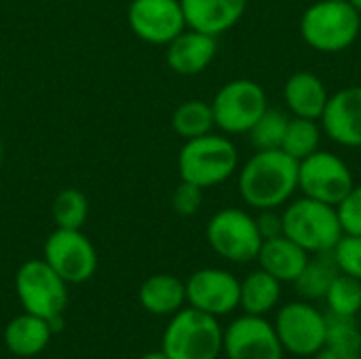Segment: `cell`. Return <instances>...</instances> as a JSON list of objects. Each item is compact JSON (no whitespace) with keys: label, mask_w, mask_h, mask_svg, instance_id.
Returning a JSON list of instances; mask_svg holds the SVG:
<instances>
[{"label":"cell","mask_w":361,"mask_h":359,"mask_svg":"<svg viewBox=\"0 0 361 359\" xmlns=\"http://www.w3.org/2000/svg\"><path fill=\"white\" fill-rule=\"evenodd\" d=\"M237 190L252 209H279L298 190V161L281 148L256 150L239 165Z\"/></svg>","instance_id":"6da1fadb"},{"label":"cell","mask_w":361,"mask_h":359,"mask_svg":"<svg viewBox=\"0 0 361 359\" xmlns=\"http://www.w3.org/2000/svg\"><path fill=\"white\" fill-rule=\"evenodd\" d=\"M239 171V150L224 133H207L186 140L178 152L180 180L199 188H214L228 182Z\"/></svg>","instance_id":"7a4b0ae2"},{"label":"cell","mask_w":361,"mask_h":359,"mask_svg":"<svg viewBox=\"0 0 361 359\" xmlns=\"http://www.w3.org/2000/svg\"><path fill=\"white\" fill-rule=\"evenodd\" d=\"M361 34V13L349 0H317L300 17L302 40L319 53H341Z\"/></svg>","instance_id":"3957f363"},{"label":"cell","mask_w":361,"mask_h":359,"mask_svg":"<svg viewBox=\"0 0 361 359\" xmlns=\"http://www.w3.org/2000/svg\"><path fill=\"white\" fill-rule=\"evenodd\" d=\"M281 222L283 235L311 256L332 252L338 239L345 235L336 207L305 195L283 205Z\"/></svg>","instance_id":"277c9868"},{"label":"cell","mask_w":361,"mask_h":359,"mask_svg":"<svg viewBox=\"0 0 361 359\" xmlns=\"http://www.w3.org/2000/svg\"><path fill=\"white\" fill-rule=\"evenodd\" d=\"M224 330L218 317L195 307L180 309L165 328L161 351L169 359H218Z\"/></svg>","instance_id":"5b68a950"},{"label":"cell","mask_w":361,"mask_h":359,"mask_svg":"<svg viewBox=\"0 0 361 359\" xmlns=\"http://www.w3.org/2000/svg\"><path fill=\"white\" fill-rule=\"evenodd\" d=\"M205 237L220 258L235 264L256 260L264 241L256 226V218L241 207L218 209L205 226Z\"/></svg>","instance_id":"8992f818"},{"label":"cell","mask_w":361,"mask_h":359,"mask_svg":"<svg viewBox=\"0 0 361 359\" xmlns=\"http://www.w3.org/2000/svg\"><path fill=\"white\" fill-rule=\"evenodd\" d=\"M269 97L260 83L252 78H235L218 89L212 99L216 127L224 135H245L267 112Z\"/></svg>","instance_id":"52a82bcc"},{"label":"cell","mask_w":361,"mask_h":359,"mask_svg":"<svg viewBox=\"0 0 361 359\" xmlns=\"http://www.w3.org/2000/svg\"><path fill=\"white\" fill-rule=\"evenodd\" d=\"M15 292L25 313L47 322L59 320L68 307V284L44 262L27 260L15 275Z\"/></svg>","instance_id":"ba28073f"},{"label":"cell","mask_w":361,"mask_h":359,"mask_svg":"<svg viewBox=\"0 0 361 359\" xmlns=\"http://www.w3.org/2000/svg\"><path fill=\"white\" fill-rule=\"evenodd\" d=\"M275 332L286 353L313 358L326 347V313L311 300L286 303L275 315Z\"/></svg>","instance_id":"9c48e42d"},{"label":"cell","mask_w":361,"mask_h":359,"mask_svg":"<svg viewBox=\"0 0 361 359\" xmlns=\"http://www.w3.org/2000/svg\"><path fill=\"white\" fill-rule=\"evenodd\" d=\"M355 186V178L347 161L330 150H315L298 161V190L315 201L338 205Z\"/></svg>","instance_id":"30bf717a"},{"label":"cell","mask_w":361,"mask_h":359,"mask_svg":"<svg viewBox=\"0 0 361 359\" xmlns=\"http://www.w3.org/2000/svg\"><path fill=\"white\" fill-rule=\"evenodd\" d=\"M42 258L66 284H85L97 269V252L80 229H55L44 241Z\"/></svg>","instance_id":"8fae6325"},{"label":"cell","mask_w":361,"mask_h":359,"mask_svg":"<svg viewBox=\"0 0 361 359\" xmlns=\"http://www.w3.org/2000/svg\"><path fill=\"white\" fill-rule=\"evenodd\" d=\"M127 23L140 40L154 47H167L186 30L180 0H131Z\"/></svg>","instance_id":"7c38bea8"},{"label":"cell","mask_w":361,"mask_h":359,"mask_svg":"<svg viewBox=\"0 0 361 359\" xmlns=\"http://www.w3.org/2000/svg\"><path fill=\"white\" fill-rule=\"evenodd\" d=\"M222 351L228 359H283L275 326L262 315H241L224 330Z\"/></svg>","instance_id":"4fadbf2b"},{"label":"cell","mask_w":361,"mask_h":359,"mask_svg":"<svg viewBox=\"0 0 361 359\" xmlns=\"http://www.w3.org/2000/svg\"><path fill=\"white\" fill-rule=\"evenodd\" d=\"M239 296L241 281L224 269H199L186 279V303L214 317L239 309Z\"/></svg>","instance_id":"5bb4252c"},{"label":"cell","mask_w":361,"mask_h":359,"mask_svg":"<svg viewBox=\"0 0 361 359\" xmlns=\"http://www.w3.org/2000/svg\"><path fill=\"white\" fill-rule=\"evenodd\" d=\"M324 135L343 148H361V85L330 93L319 118Z\"/></svg>","instance_id":"9a60e30c"},{"label":"cell","mask_w":361,"mask_h":359,"mask_svg":"<svg viewBox=\"0 0 361 359\" xmlns=\"http://www.w3.org/2000/svg\"><path fill=\"white\" fill-rule=\"evenodd\" d=\"M218 53V38L186 28L167 44V66L180 76H197L205 72Z\"/></svg>","instance_id":"2e32d148"},{"label":"cell","mask_w":361,"mask_h":359,"mask_svg":"<svg viewBox=\"0 0 361 359\" xmlns=\"http://www.w3.org/2000/svg\"><path fill=\"white\" fill-rule=\"evenodd\" d=\"M186 28L222 36L233 30L247 11V0H180Z\"/></svg>","instance_id":"e0dca14e"},{"label":"cell","mask_w":361,"mask_h":359,"mask_svg":"<svg viewBox=\"0 0 361 359\" xmlns=\"http://www.w3.org/2000/svg\"><path fill=\"white\" fill-rule=\"evenodd\" d=\"M328 99L330 91L326 83L309 70L294 72L283 85V104L290 116L319 121Z\"/></svg>","instance_id":"ac0fdd59"},{"label":"cell","mask_w":361,"mask_h":359,"mask_svg":"<svg viewBox=\"0 0 361 359\" xmlns=\"http://www.w3.org/2000/svg\"><path fill=\"white\" fill-rule=\"evenodd\" d=\"M309 258H311L309 252H305L286 235H279V237L262 241V248L256 260L260 262L262 271H267L281 284H294L298 275L302 273V269L307 267Z\"/></svg>","instance_id":"d6986e66"},{"label":"cell","mask_w":361,"mask_h":359,"mask_svg":"<svg viewBox=\"0 0 361 359\" xmlns=\"http://www.w3.org/2000/svg\"><path fill=\"white\" fill-rule=\"evenodd\" d=\"M51 334H53L51 322L36 317L32 313H23L8 322L4 330V343L13 355L34 358L47 349Z\"/></svg>","instance_id":"ffe728a7"},{"label":"cell","mask_w":361,"mask_h":359,"mask_svg":"<svg viewBox=\"0 0 361 359\" xmlns=\"http://www.w3.org/2000/svg\"><path fill=\"white\" fill-rule=\"evenodd\" d=\"M140 303L152 315H173L186 303V284L169 273L152 275L140 288Z\"/></svg>","instance_id":"44dd1931"},{"label":"cell","mask_w":361,"mask_h":359,"mask_svg":"<svg viewBox=\"0 0 361 359\" xmlns=\"http://www.w3.org/2000/svg\"><path fill=\"white\" fill-rule=\"evenodd\" d=\"M281 300V281L258 269L252 271L245 279H241V296L239 307L247 315H267Z\"/></svg>","instance_id":"7402d4cb"},{"label":"cell","mask_w":361,"mask_h":359,"mask_svg":"<svg viewBox=\"0 0 361 359\" xmlns=\"http://www.w3.org/2000/svg\"><path fill=\"white\" fill-rule=\"evenodd\" d=\"M338 273L341 271L330 252L313 254L302 273L298 275V279L294 281V288L302 296V300H324Z\"/></svg>","instance_id":"603a6c76"},{"label":"cell","mask_w":361,"mask_h":359,"mask_svg":"<svg viewBox=\"0 0 361 359\" xmlns=\"http://www.w3.org/2000/svg\"><path fill=\"white\" fill-rule=\"evenodd\" d=\"M171 127L184 142L212 133L216 129L212 102H205V99L182 102L171 114Z\"/></svg>","instance_id":"cb8c5ba5"},{"label":"cell","mask_w":361,"mask_h":359,"mask_svg":"<svg viewBox=\"0 0 361 359\" xmlns=\"http://www.w3.org/2000/svg\"><path fill=\"white\" fill-rule=\"evenodd\" d=\"M322 138H324V129H322L319 121L290 116V123H288V129H286V135L281 142V150L286 154H290L292 159L302 161L309 154H313L315 150H319Z\"/></svg>","instance_id":"d4e9b609"},{"label":"cell","mask_w":361,"mask_h":359,"mask_svg":"<svg viewBox=\"0 0 361 359\" xmlns=\"http://www.w3.org/2000/svg\"><path fill=\"white\" fill-rule=\"evenodd\" d=\"M51 216L57 229H82L89 218V199L78 188H63L53 199Z\"/></svg>","instance_id":"484cf974"},{"label":"cell","mask_w":361,"mask_h":359,"mask_svg":"<svg viewBox=\"0 0 361 359\" xmlns=\"http://www.w3.org/2000/svg\"><path fill=\"white\" fill-rule=\"evenodd\" d=\"M290 123V112L267 108V112L256 121V125L250 129V142L256 150H275L281 148L286 129Z\"/></svg>","instance_id":"4316f807"},{"label":"cell","mask_w":361,"mask_h":359,"mask_svg":"<svg viewBox=\"0 0 361 359\" xmlns=\"http://www.w3.org/2000/svg\"><path fill=\"white\" fill-rule=\"evenodd\" d=\"M324 300L328 305V313L357 317L361 311V281L338 273Z\"/></svg>","instance_id":"83f0119b"},{"label":"cell","mask_w":361,"mask_h":359,"mask_svg":"<svg viewBox=\"0 0 361 359\" xmlns=\"http://www.w3.org/2000/svg\"><path fill=\"white\" fill-rule=\"evenodd\" d=\"M326 347L345 353H361V330L355 317L326 313Z\"/></svg>","instance_id":"f1b7e54d"},{"label":"cell","mask_w":361,"mask_h":359,"mask_svg":"<svg viewBox=\"0 0 361 359\" xmlns=\"http://www.w3.org/2000/svg\"><path fill=\"white\" fill-rule=\"evenodd\" d=\"M338 271L343 275L355 277L361 281V237L360 235H343L334 250L330 252Z\"/></svg>","instance_id":"f546056e"},{"label":"cell","mask_w":361,"mask_h":359,"mask_svg":"<svg viewBox=\"0 0 361 359\" xmlns=\"http://www.w3.org/2000/svg\"><path fill=\"white\" fill-rule=\"evenodd\" d=\"M336 214L345 235L361 237V184H355L347 197L336 205Z\"/></svg>","instance_id":"4dcf8cb0"},{"label":"cell","mask_w":361,"mask_h":359,"mask_svg":"<svg viewBox=\"0 0 361 359\" xmlns=\"http://www.w3.org/2000/svg\"><path fill=\"white\" fill-rule=\"evenodd\" d=\"M201 205H203V188H199L197 184L180 180V184L176 186V190L171 195L173 212L182 218H190L201 209Z\"/></svg>","instance_id":"1f68e13d"},{"label":"cell","mask_w":361,"mask_h":359,"mask_svg":"<svg viewBox=\"0 0 361 359\" xmlns=\"http://www.w3.org/2000/svg\"><path fill=\"white\" fill-rule=\"evenodd\" d=\"M256 218V226L262 235V239H273L283 235V222H281V212L277 209H260Z\"/></svg>","instance_id":"d6a6232c"},{"label":"cell","mask_w":361,"mask_h":359,"mask_svg":"<svg viewBox=\"0 0 361 359\" xmlns=\"http://www.w3.org/2000/svg\"><path fill=\"white\" fill-rule=\"evenodd\" d=\"M313 359H361V353H345V351H336L330 347H324L319 353H315Z\"/></svg>","instance_id":"836d02e7"},{"label":"cell","mask_w":361,"mask_h":359,"mask_svg":"<svg viewBox=\"0 0 361 359\" xmlns=\"http://www.w3.org/2000/svg\"><path fill=\"white\" fill-rule=\"evenodd\" d=\"M140 359H169L163 351H152V353H146V355H142Z\"/></svg>","instance_id":"e575fe53"},{"label":"cell","mask_w":361,"mask_h":359,"mask_svg":"<svg viewBox=\"0 0 361 359\" xmlns=\"http://www.w3.org/2000/svg\"><path fill=\"white\" fill-rule=\"evenodd\" d=\"M349 2H351V4H353V6H355V8L361 13V0H349Z\"/></svg>","instance_id":"d590c367"},{"label":"cell","mask_w":361,"mask_h":359,"mask_svg":"<svg viewBox=\"0 0 361 359\" xmlns=\"http://www.w3.org/2000/svg\"><path fill=\"white\" fill-rule=\"evenodd\" d=\"M2 154H4V148H2V138H0V165H2Z\"/></svg>","instance_id":"8d00e7d4"}]
</instances>
